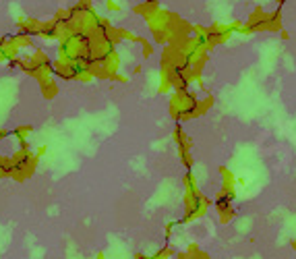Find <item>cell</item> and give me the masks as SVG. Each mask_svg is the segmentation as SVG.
<instances>
[{
  "label": "cell",
  "mask_w": 296,
  "mask_h": 259,
  "mask_svg": "<svg viewBox=\"0 0 296 259\" xmlns=\"http://www.w3.org/2000/svg\"><path fill=\"white\" fill-rule=\"evenodd\" d=\"M176 253H174V249L168 245V247H164V249H160L158 253H153V255H149V259H170V257H174Z\"/></svg>",
  "instance_id": "obj_18"
},
{
  "label": "cell",
  "mask_w": 296,
  "mask_h": 259,
  "mask_svg": "<svg viewBox=\"0 0 296 259\" xmlns=\"http://www.w3.org/2000/svg\"><path fill=\"white\" fill-rule=\"evenodd\" d=\"M112 81H120V83H127V81H129V79H127V77H125V75H120V73H116V75H114V77H112Z\"/></svg>",
  "instance_id": "obj_23"
},
{
  "label": "cell",
  "mask_w": 296,
  "mask_h": 259,
  "mask_svg": "<svg viewBox=\"0 0 296 259\" xmlns=\"http://www.w3.org/2000/svg\"><path fill=\"white\" fill-rule=\"evenodd\" d=\"M182 183H184V193H199V185H197V179H195V175L193 172H186L184 175V179H182Z\"/></svg>",
  "instance_id": "obj_13"
},
{
  "label": "cell",
  "mask_w": 296,
  "mask_h": 259,
  "mask_svg": "<svg viewBox=\"0 0 296 259\" xmlns=\"http://www.w3.org/2000/svg\"><path fill=\"white\" fill-rule=\"evenodd\" d=\"M232 33H234V31L230 29V25H224V23H214V25L207 27V38H210L212 48H216L218 44L228 42Z\"/></svg>",
  "instance_id": "obj_7"
},
{
  "label": "cell",
  "mask_w": 296,
  "mask_h": 259,
  "mask_svg": "<svg viewBox=\"0 0 296 259\" xmlns=\"http://www.w3.org/2000/svg\"><path fill=\"white\" fill-rule=\"evenodd\" d=\"M46 151H48V147L46 145H40L38 151H36V155H38V158H42V155H46Z\"/></svg>",
  "instance_id": "obj_24"
},
{
  "label": "cell",
  "mask_w": 296,
  "mask_h": 259,
  "mask_svg": "<svg viewBox=\"0 0 296 259\" xmlns=\"http://www.w3.org/2000/svg\"><path fill=\"white\" fill-rule=\"evenodd\" d=\"M0 179H13V160L0 155Z\"/></svg>",
  "instance_id": "obj_15"
},
{
  "label": "cell",
  "mask_w": 296,
  "mask_h": 259,
  "mask_svg": "<svg viewBox=\"0 0 296 259\" xmlns=\"http://www.w3.org/2000/svg\"><path fill=\"white\" fill-rule=\"evenodd\" d=\"M40 92L46 100H52V98H56L58 96V83L54 79H46V81H40Z\"/></svg>",
  "instance_id": "obj_11"
},
{
  "label": "cell",
  "mask_w": 296,
  "mask_h": 259,
  "mask_svg": "<svg viewBox=\"0 0 296 259\" xmlns=\"http://www.w3.org/2000/svg\"><path fill=\"white\" fill-rule=\"evenodd\" d=\"M13 181H25L29 179L33 172H36V166H38V155L36 153H31L29 149H17L13 153Z\"/></svg>",
  "instance_id": "obj_4"
},
{
  "label": "cell",
  "mask_w": 296,
  "mask_h": 259,
  "mask_svg": "<svg viewBox=\"0 0 296 259\" xmlns=\"http://www.w3.org/2000/svg\"><path fill=\"white\" fill-rule=\"evenodd\" d=\"M13 135V131H9V129H0V143H3L7 137H11Z\"/></svg>",
  "instance_id": "obj_22"
},
{
  "label": "cell",
  "mask_w": 296,
  "mask_h": 259,
  "mask_svg": "<svg viewBox=\"0 0 296 259\" xmlns=\"http://www.w3.org/2000/svg\"><path fill=\"white\" fill-rule=\"evenodd\" d=\"M42 25H44V21L33 19V17H21V19H19V31H21V33H27V36H31V38H33V36L40 38Z\"/></svg>",
  "instance_id": "obj_9"
},
{
  "label": "cell",
  "mask_w": 296,
  "mask_h": 259,
  "mask_svg": "<svg viewBox=\"0 0 296 259\" xmlns=\"http://www.w3.org/2000/svg\"><path fill=\"white\" fill-rule=\"evenodd\" d=\"M212 106H214V98H212V96H207V98L199 100V114H205Z\"/></svg>",
  "instance_id": "obj_20"
},
{
  "label": "cell",
  "mask_w": 296,
  "mask_h": 259,
  "mask_svg": "<svg viewBox=\"0 0 296 259\" xmlns=\"http://www.w3.org/2000/svg\"><path fill=\"white\" fill-rule=\"evenodd\" d=\"M170 114L178 123L193 120L199 114V98L190 90H174L170 96Z\"/></svg>",
  "instance_id": "obj_2"
},
{
  "label": "cell",
  "mask_w": 296,
  "mask_h": 259,
  "mask_svg": "<svg viewBox=\"0 0 296 259\" xmlns=\"http://www.w3.org/2000/svg\"><path fill=\"white\" fill-rule=\"evenodd\" d=\"M9 64H11V68H13V66L21 68L25 75L33 77L38 83H40V81H46V79H50L52 75H54V68H52V64H54V62L50 60V56L46 54L44 50H36V52H33V54H29V56H19L17 60H13V62H9Z\"/></svg>",
  "instance_id": "obj_1"
},
{
  "label": "cell",
  "mask_w": 296,
  "mask_h": 259,
  "mask_svg": "<svg viewBox=\"0 0 296 259\" xmlns=\"http://www.w3.org/2000/svg\"><path fill=\"white\" fill-rule=\"evenodd\" d=\"M106 9L116 13V11H120V5H118V3H114V0H106Z\"/></svg>",
  "instance_id": "obj_21"
},
{
  "label": "cell",
  "mask_w": 296,
  "mask_h": 259,
  "mask_svg": "<svg viewBox=\"0 0 296 259\" xmlns=\"http://www.w3.org/2000/svg\"><path fill=\"white\" fill-rule=\"evenodd\" d=\"M137 44H141V48H143L141 52H143V56H145V58H149V56L153 54V46H151V42H149V40H145V38L139 36V42H137Z\"/></svg>",
  "instance_id": "obj_19"
},
{
  "label": "cell",
  "mask_w": 296,
  "mask_h": 259,
  "mask_svg": "<svg viewBox=\"0 0 296 259\" xmlns=\"http://www.w3.org/2000/svg\"><path fill=\"white\" fill-rule=\"evenodd\" d=\"M95 259H106V257H104V253H100V255L95 257Z\"/></svg>",
  "instance_id": "obj_26"
},
{
  "label": "cell",
  "mask_w": 296,
  "mask_h": 259,
  "mask_svg": "<svg viewBox=\"0 0 296 259\" xmlns=\"http://www.w3.org/2000/svg\"><path fill=\"white\" fill-rule=\"evenodd\" d=\"M282 29V13L273 11V13H265L263 9H255L251 13V17L247 19V23L242 25L240 33H261V31H280Z\"/></svg>",
  "instance_id": "obj_3"
},
{
  "label": "cell",
  "mask_w": 296,
  "mask_h": 259,
  "mask_svg": "<svg viewBox=\"0 0 296 259\" xmlns=\"http://www.w3.org/2000/svg\"><path fill=\"white\" fill-rule=\"evenodd\" d=\"M214 207H216V212L220 216V222L222 224H228L234 220V207H232V201L228 199H214Z\"/></svg>",
  "instance_id": "obj_8"
},
{
  "label": "cell",
  "mask_w": 296,
  "mask_h": 259,
  "mask_svg": "<svg viewBox=\"0 0 296 259\" xmlns=\"http://www.w3.org/2000/svg\"><path fill=\"white\" fill-rule=\"evenodd\" d=\"M172 139H174V143L178 145V153H180V160H182V164L190 170L193 168V155H190V147H193V141L188 139V135L184 133V129L180 127V125H176L174 127V131H172Z\"/></svg>",
  "instance_id": "obj_6"
},
{
  "label": "cell",
  "mask_w": 296,
  "mask_h": 259,
  "mask_svg": "<svg viewBox=\"0 0 296 259\" xmlns=\"http://www.w3.org/2000/svg\"><path fill=\"white\" fill-rule=\"evenodd\" d=\"M220 177H222V189H234L236 187V177H234V172L228 170L226 166H220Z\"/></svg>",
  "instance_id": "obj_12"
},
{
  "label": "cell",
  "mask_w": 296,
  "mask_h": 259,
  "mask_svg": "<svg viewBox=\"0 0 296 259\" xmlns=\"http://www.w3.org/2000/svg\"><path fill=\"white\" fill-rule=\"evenodd\" d=\"M160 94H168V92H174L172 88V79H170V73L166 68H162V75H160V88H158Z\"/></svg>",
  "instance_id": "obj_16"
},
{
  "label": "cell",
  "mask_w": 296,
  "mask_h": 259,
  "mask_svg": "<svg viewBox=\"0 0 296 259\" xmlns=\"http://www.w3.org/2000/svg\"><path fill=\"white\" fill-rule=\"evenodd\" d=\"M292 247H294V249H296V238H294V240H292Z\"/></svg>",
  "instance_id": "obj_27"
},
{
  "label": "cell",
  "mask_w": 296,
  "mask_h": 259,
  "mask_svg": "<svg viewBox=\"0 0 296 259\" xmlns=\"http://www.w3.org/2000/svg\"><path fill=\"white\" fill-rule=\"evenodd\" d=\"M160 9H162V7H160L158 0H143V3H141V5H137L133 11H135L137 15H141L145 21H149L151 17H153L155 13H158Z\"/></svg>",
  "instance_id": "obj_10"
},
{
  "label": "cell",
  "mask_w": 296,
  "mask_h": 259,
  "mask_svg": "<svg viewBox=\"0 0 296 259\" xmlns=\"http://www.w3.org/2000/svg\"><path fill=\"white\" fill-rule=\"evenodd\" d=\"M31 133H33L31 125H19V127L13 129V137H15V139H19V141H27Z\"/></svg>",
  "instance_id": "obj_14"
},
{
  "label": "cell",
  "mask_w": 296,
  "mask_h": 259,
  "mask_svg": "<svg viewBox=\"0 0 296 259\" xmlns=\"http://www.w3.org/2000/svg\"><path fill=\"white\" fill-rule=\"evenodd\" d=\"M210 207H212V199L205 197L201 191L193 195L184 193V218L180 220V224H190V222L203 218Z\"/></svg>",
  "instance_id": "obj_5"
},
{
  "label": "cell",
  "mask_w": 296,
  "mask_h": 259,
  "mask_svg": "<svg viewBox=\"0 0 296 259\" xmlns=\"http://www.w3.org/2000/svg\"><path fill=\"white\" fill-rule=\"evenodd\" d=\"M11 40H13L17 46H19L21 50H23V48H33V40H31V36H27V33H21V31H19V33H15Z\"/></svg>",
  "instance_id": "obj_17"
},
{
  "label": "cell",
  "mask_w": 296,
  "mask_h": 259,
  "mask_svg": "<svg viewBox=\"0 0 296 259\" xmlns=\"http://www.w3.org/2000/svg\"><path fill=\"white\" fill-rule=\"evenodd\" d=\"M135 259H149V257H147V255H143V253H137V255H135Z\"/></svg>",
  "instance_id": "obj_25"
}]
</instances>
